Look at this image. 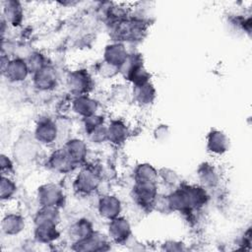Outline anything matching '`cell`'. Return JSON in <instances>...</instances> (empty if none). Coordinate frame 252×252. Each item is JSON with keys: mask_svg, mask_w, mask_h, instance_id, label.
<instances>
[{"mask_svg": "<svg viewBox=\"0 0 252 252\" xmlns=\"http://www.w3.org/2000/svg\"><path fill=\"white\" fill-rule=\"evenodd\" d=\"M5 72L7 78H9L10 80L21 81L25 79L28 74V66L24 61L20 59H15L7 63Z\"/></svg>", "mask_w": 252, "mask_h": 252, "instance_id": "cell-1", "label": "cell"}, {"mask_svg": "<svg viewBox=\"0 0 252 252\" xmlns=\"http://www.w3.org/2000/svg\"><path fill=\"white\" fill-rule=\"evenodd\" d=\"M4 15L7 22L13 25H17L22 20L23 10L21 3L18 1H6L4 2Z\"/></svg>", "mask_w": 252, "mask_h": 252, "instance_id": "cell-2", "label": "cell"}, {"mask_svg": "<svg viewBox=\"0 0 252 252\" xmlns=\"http://www.w3.org/2000/svg\"><path fill=\"white\" fill-rule=\"evenodd\" d=\"M123 47L114 45L112 47H109V49L106 52V57L109 61V64L112 65H122L127 59V56L122 49Z\"/></svg>", "mask_w": 252, "mask_h": 252, "instance_id": "cell-3", "label": "cell"}, {"mask_svg": "<svg viewBox=\"0 0 252 252\" xmlns=\"http://www.w3.org/2000/svg\"><path fill=\"white\" fill-rule=\"evenodd\" d=\"M36 133L39 140L45 143H50L56 137V128L53 122L44 121L38 126Z\"/></svg>", "mask_w": 252, "mask_h": 252, "instance_id": "cell-4", "label": "cell"}, {"mask_svg": "<svg viewBox=\"0 0 252 252\" xmlns=\"http://www.w3.org/2000/svg\"><path fill=\"white\" fill-rule=\"evenodd\" d=\"M100 210L102 215L106 217H114L120 210L119 201L112 196H107L101 200Z\"/></svg>", "mask_w": 252, "mask_h": 252, "instance_id": "cell-5", "label": "cell"}, {"mask_svg": "<svg viewBox=\"0 0 252 252\" xmlns=\"http://www.w3.org/2000/svg\"><path fill=\"white\" fill-rule=\"evenodd\" d=\"M3 230H5L7 233H17L19 230H21L23 226L22 219L16 215H9L4 218L2 222Z\"/></svg>", "mask_w": 252, "mask_h": 252, "instance_id": "cell-6", "label": "cell"}, {"mask_svg": "<svg viewBox=\"0 0 252 252\" xmlns=\"http://www.w3.org/2000/svg\"><path fill=\"white\" fill-rule=\"evenodd\" d=\"M75 108L78 112L81 114L90 116L94 111L97 109V106L94 101H91L87 98H80L75 102Z\"/></svg>", "mask_w": 252, "mask_h": 252, "instance_id": "cell-7", "label": "cell"}, {"mask_svg": "<svg viewBox=\"0 0 252 252\" xmlns=\"http://www.w3.org/2000/svg\"><path fill=\"white\" fill-rule=\"evenodd\" d=\"M38 76H37V82L38 86L41 88H49L54 84L55 82V76L53 71L50 68H42L38 70Z\"/></svg>", "mask_w": 252, "mask_h": 252, "instance_id": "cell-8", "label": "cell"}, {"mask_svg": "<svg viewBox=\"0 0 252 252\" xmlns=\"http://www.w3.org/2000/svg\"><path fill=\"white\" fill-rule=\"evenodd\" d=\"M78 183L81 190H86V191L92 190L93 188L96 187V176L92 174V172L90 171L82 172V174L78 179Z\"/></svg>", "mask_w": 252, "mask_h": 252, "instance_id": "cell-9", "label": "cell"}, {"mask_svg": "<svg viewBox=\"0 0 252 252\" xmlns=\"http://www.w3.org/2000/svg\"><path fill=\"white\" fill-rule=\"evenodd\" d=\"M223 140H224V138L222 135V133L215 132L214 134H212L209 138V145H210L211 151H214L217 153H221L222 151H224L225 143H219Z\"/></svg>", "mask_w": 252, "mask_h": 252, "instance_id": "cell-10", "label": "cell"}, {"mask_svg": "<svg viewBox=\"0 0 252 252\" xmlns=\"http://www.w3.org/2000/svg\"><path fill=\"white\" fill-rule=\"evenodd\" d=\"M16 186L15 184L12 182V180H10L8 177H5L4 175H2V181H1V198L4 199H8L10 198L13 193L15 192Z\"/></svg>", "mask_w": 252, "mask_h": 252, "instance_id": "cell-11", "label": "cell"}, {"mask_svg": "<svg viewBox=\"0 0 252 252\" xmlns=\"http://www.w3.org/2000/svg\"><path fill=\"white\" fill-rule=\"evenodd\" d=\"M88 78L85 74H83L82 72H79L77 74H73L72 76V84H73V88L77 91H82L84 90V86H88V83L84 82V79Z\"/></svg>", "mask_w": 252, "mask_h": 252, "instance_id": "cell-12", "label": "cell"}]
</instances>
